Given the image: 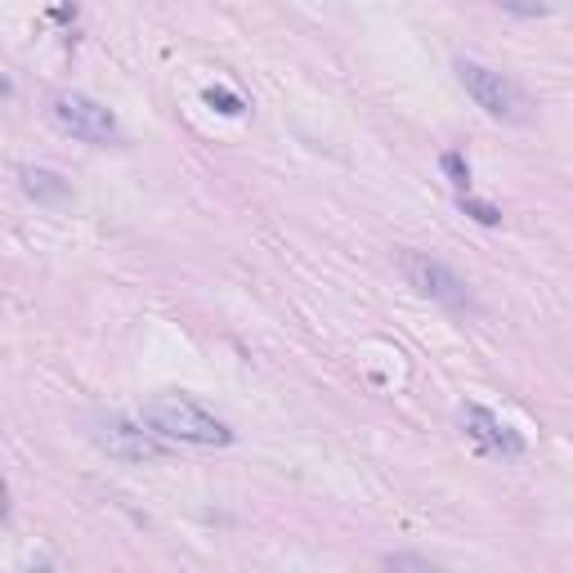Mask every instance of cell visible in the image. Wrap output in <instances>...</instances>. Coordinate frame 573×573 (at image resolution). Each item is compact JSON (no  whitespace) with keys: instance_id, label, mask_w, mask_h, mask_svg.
Returning <instances> with one entry per match:
<instances>
[{"instance_id":"6da1fadb","label":"cell","mask_w":573,"mask_h":573,"mask_svg":"<svg viewBox=\"0 0 573 573\" xmlns=\"http://www.w3.org/2000/svg\"><path fill=\"white\" fill-rule=\"evenodd\" d=\"M140 421L171 439V443H193V448H224V443H234V430H228L215 412H206L202 403H193L188 395H157L144 403Z\"/></svg>"},{"instance_id":"7a4b0ae2","label":"cell","mask_w":573,"mask_h":573,"mask_svg":"<svg viewBox=\"0 0 573 573\" xmlns=\"http://www.w3.org/2000/svg\"><path fill=\"white\" fill-rule=\"evenodd\" d=\"M457 81H462V90L489 112L493 122H507V126H524L533 117V99L511 81L502 76L498 68L489 63H475V59H457Z\"/></svg>"},{"instance_id":"3957f363","label":"cell","mask_w":573,"mask_h":573,"mask_svg":"<svg viewBox=\"0 0 573 573\" xmlns=\"http://www.w3.org/2000/svg\"><path fill=\"white\" fill-rule=\"evenodd\" d=\"M399 274H403V283H408L417 296H426V300H434V305L462 309V314L475 309V296H471L467 278L457 274V269H448L443 260H434L430 252L403 247V252H399Z\"/></svg>"},{"instance_id":"277c9868","label":"cell","mask_w":573,"mask_h":573,"mask_svg":"<svg viewBox=\"0 0 573 573\" xmlns=\"http://www.w3.org/2000/svg\"><path fill=\"white\" fill-rule=\"evenodd\" d=\"M54 122H59V131H68L72 140H81V144H117L122 140V126H117V117L99 103V99H90V94H59L54 99Z\"/></svg>"},{"instance_id":"5b68a950","label":"cell","mask_w":573,"mask_h":573,"mask_svg":"<svg viewBox=\"0 0 573 573\" xmlns=\"http://www.w3.org/2000/svg\"><path fill=\"white\" fill-rule=\"evenodd\" d=\"M94 443L108 452V457H117V462H131V467H144V462H162V457L171 452L162 443V434L126 421V417H99L94 421Z\"/></svg>"},{"instance_id":"8992f818","label":"cell","mask_w":573,"mask_h":573,"mask_svg":"<svg viewBox=\"0 0 573 573\" xmlns=\"http://www.w3.org/2000/svg\"><path fill=\"white\" fill-rule=\"evenodd\" d=\"M462 430H467L484 452H493V457H524V452H529L524 434L511 430L502 417H493V412L480 408V403H467V408H462Z\"/></svg>"},{"instance_id":"52a82bcc","label":"cell","mask_w":573,"mask_h":573,"mask_svg":"<svg viewBox=\"0 0 573 573\" xmlns=\"http://www.w3.org/2000/svg\"><path fill=\"white\" fill-rule=\"evenodd\" d=\"M23 175V193H32V197H63L68 193V184L54 175V171H41V166H23L19 171Z\"/></svg>"},{"instance_id":"ba28073f","label":"cell","mask_w":573,"mask_h":573,"mask_svg":"<svg viewBox=\"0 0 573 573\" xmlns=\"http://www.w3.org/2000/svg\"><path fill=\"white\" fill-rule=\"evenodd\" d=\"M215 112H224V117H243L247 112V103H243V94H234V90H224V85H206V94H202Z\"/></svg>"},{"instance_id":"9c48e42d","label":"cell","mask_w":573,"mask_h":573,"mask_svg":"<svg viewBox=\"0 0 573 573\" xmlns=\"http://www.w3.org/2000/svg\"><path fill=\"white\" fill-rule=\"evenodd\" d=\"M457 206H462L475 224H484V228H493V224H502V211L493 206V202H480V197H471V193H462L457 197Z\"/></svg>"},{"instance_id":"30bf717a","label":"cell","mask_w":573,"mask_h":573,"mask_svg":"<svg viewBox=\"0 0 573 573\" xmlns=\"http://www.w3.org/2000/svg\"><path fill=\"white\" fill-rule=\"evenodd\" d=\"M443 175L452 180L457 197H462V193H471V166L462 162V153H443Z\"/></svg>"},{"instance_id":"8fae6325","label":"cell","mask_w":573,"mask_h":573,"mask_svg":"<svg viewBox=\"0 0 573 573\" xmlns=\"http://www.w3.org/2000/svg\"><path fill=\"white\" fill-rule=\"evenodd\" d=\"M28 573H59V569H54V564H32Z\"/></svg>"}]
</instances>
